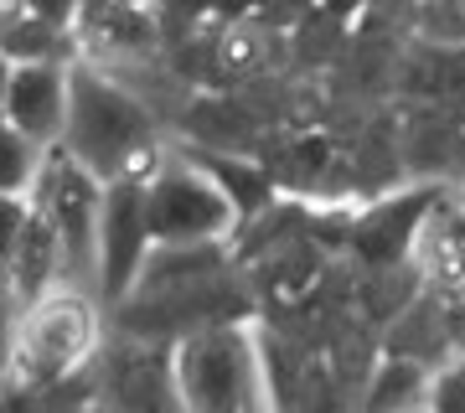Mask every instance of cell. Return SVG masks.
I'll list each match as a JSON object with an SVG mask.
<instances>
[{
  "instance_id": "obj_1",
  "label": "cell",
  "mask_w": 465,
  "mask_h": 413,
  "mask_svg": "<svg viewBox=\"0 0 465 413\" xmlns=\"http://www.w3.org/2000/svg\"><path fill=\"white\" fill-rule=\"evenodd\" d=\"M57 145L84 161L99 182L114 176H155L166 150L155 145V114L119 73L78 57L73 63V93H67V124Z\"/></svg>"
},
{
  "instance_id": "obj_2",
  "label": "cell",
  "mask_w": 465,
  "mask_h": 413,
  "mask_svg": "<svg viewBox=\"0 0 465 413\" xmlns=\"http://www.w3.org/2000/svg\"><path fill=\"white\" fill-rule=\"evenodd\" d=\"M104 315L84 284H52L47 295L21 305V320L11 315L5 336V378L21 393H52L57 382H73L78 372L99 362Z\"/></svg>"
},
{
  "instance_id": "obj_3",
  "label": "cell",
  "mask_w": 465,
  "mask_h": 413,
  "mask_svg": "<svg viewBox=\"0 0 465 413\" xmlns=\"http://www.w3.org/2000/svg\"><path fill=\"white\" fill-rule=\"evenodd\" d=\"M176 393L192 413H253L274 408L264 372V336L249 320L192 330L176 341Z\"/></svg>"
},
{
  "instance_id": "obj_4",
  "label": "cell",
  "mask_w": 465,
  "mask_h": 413,
  "mask_svg": "<svg viewBox=\"0 0 465 413\" xmlns=\"http://www.w3.org/2000/svg\"><path fill=\"white\" fill-rule=\"evenodd\" d=\"M150 222H155V243H232L243 228L232 197L192 150L161 155L150 176Z\"/></svg>"
},
{
  "instance_id": "obj_5",
  "label": "cell",
  "mask_w": 465,
  "mask_h": 413,
  "mask_svg": "<svg viewBox=\"0 0 465 413\" xmlns=\"http://www.w3.org/2000/svg\"><path fill=\"white\" fill-rule=\"evenodd\" d=\"M119 330H130L140 341H182L192 330L223 326V320H249L253 300L232 274L197 284H161V290H134L130 300L114 305Z\"/></svg>"
},
{
  "instance_id": "obj_6",
  "label": "cell",
  "mask_w": 465,
  "mask_h": 413,
  "mask_svg": "<svg viewBox=\"0 0 465 413\" xmlns=\"http://www.w3.org/2000/svg\"><path fill=\"white\" fill-rule=\"evenodd\" d=\"M32 197L42 202L63 232L67 253V284H99V222H104V182L84 161H73L63 145L47 150L42 176H36Z\"/></svg>"
},
{
  "instance_id": "obj_7",
  "label": "cell",
  "mask_w": 465,
  "mask_h": 413,
  "mask_svg": "<svg viewBox=\"0 0 465 413\" xmlns=\"http://www.w3.org/2000/svg\"><path fill=\"white\" fill-rule=\"evenodd\" d=\"M155 248L150 222V176H114L104 182V222H99V290L109 305L134 295Z\"/></svg>"
},
{
  "instance_id": "obj_8",
  "label": "cell",
  "mask_w": 465,
  "mask_h": 413,
  "mask_svg": "<svg viewBox=\"0 0 465 413\" xmlns=\"http://www.w3.org/2000/svg\"><path fill=\"white\" fill-rule=\"evenodd\" d=\"M440 182L409 186V192H382L367 207H351L347 222V253L362 269H399L414 264V238L424 228V212H430Z\"/></svg>"
},
{
  "instance_id": "obj_9",
  "label": "cell",
  "mask_w": 465,
  "mask_h": 413,
  "mask_svg": "<svg viewBox=\"0 0 465 413\" xmlns=\"http://www.w3.org/2000/svg\"><path fill=\"white\" fill-rule=\"evenodd\" d=\"M67 93H73V63H5L0 109L5 124L32 134L36 145H57L67 124Z\"/></svg>"
},
{
  "instance_id": "obj_10",
  "label": "cell",
  "mask_w": 465,
  "mask_h": 413,
  "mask_svg": "<svg viewBox=\"0 0 465 413\" xmlns=\"http://www.w3.org/2000/svg\"><path fill=\"white\" fill-rule=\"evenodd\" d=\"M414 269L424 290L445 300H465V197L440 186L414 238Z\"/></svg>"
},
{
  "instance_id": "obj_11",
  "label": "cell",
  "mask_w": 465,
  "mask_h": 413,
  "mask_svg": "<svg viewBox=\"0 0 465 413\" xmlns=\"http://www.w3.org/2000/svg\"><path fill=\"white\" fill-rule=\"evenodd\" d=\"M192 155L213 171L217 186L232 197V207H238V217H243V228H249V222H259V217L280 202V176H274V165L253 161L249 150H207V145H192ZM243 228H238V232H243Z\"/></svg>"
},
{
  "instance_id": "obj_12",
  "label": "cell",
  "mask_w": 465,
  "mask_h": 413,
  "mask_svg": "<svg viewBox=\"0 0 465 413\" xmlns=\"http://www.w3.org/2000/svg\"><path fill=\"white\" fill-rule=\"evenodd\" d=\"M382 347L399 351V357H419V362L440 367L450 357V315H445V295L434 290H419L409 305H403L393 320H388V336Z\"/></svg>"
},
{
  "instance_id": "obj_13",
  "label": "cell",
  "mask_w": 465,
  "mask_h": 413,
  "mask_svg": "<svg viewBox=\"0 0 465 413\" xmlns=\"http://www.w3.org/2000/svg\"><path fill=\"white\" fill-rule=\"evenodd\" d=\"M460 124L440 109V103H424L414 114V124H403V165L414 171V176H445L450 165H460Z\"/></svg>"
},
{
  "instance_id": "obj_14",
  "label": "cell",
  "mask_w": 465,
  "mask_h": 413,
  "mask_svg": "<svg viewBox=\"0 0 465 413\" xmlns=\"http://www.w3.org/2000/svg\"><path fill=\"white\" fill-rule=\"evenodd\" d=\"M430 388H434V367L419 362V357H399L388 351L372 372H367V393L362 408L382 413V408H430Z\"/></svg>"
},
{
  "instance_id": "obj_15",
  "label": "cell",
  "mask_w": 465,
  "mask_h": 413,
  "mask_svg": "<svg viewBox=\"0 0 465 413\" xmlns=\"http://www.w3.org/2000/svg\"><path fill=\"white\" fill-rule=\"evenodd\" d=\"M0 192L5 197H32L36 176H42V161H47V145H36L32 134H21L16 124L0 130Z\"/></svg>"
},
{
  "instance_id": "obj_16",
  "label": "cell",
  "mask_w": 465,
  "mask_h": 413,
  "mask_svg": "<svg viewBox=\"0 0 465 413\" xmlns=\"http://www.w3.org/2000/svg\"><path fill=\"white\" fill-rule=\"evenodd\" d=\"M430 408H440V413H465V362H460V367H434Z\"/></svg>"
},
{
  "instance_id": "obj_17",
  "label": "cell",
  "mask_w": 465,
  "mask_h": 413,
  "mask_svg": "<svg viewBox=\"0 0 465 413\" xmlns=\"http://www.w3.org/2000/svg\"><path fill=\"white\" fill-rule=\"evenodd\" d=\"M367 5H372V0H321V11H326V16H336V21H357L367 11Z\"/></svg>"
},
{
  "instance_id": "obj_18",
  "label": "cell",
  "mask_w": 465,
  "mask_h": 413,
  "mask_svg": "<svg viewBox=\"0 0 465 413\" xmlns=\"http://www.w3.org/2000/svg\"><path fill=\"white\" fill-rule=\"evenodd\" d=\"M84 5H130V11H150L155 0H84Z\"/></svg>"
}]
</instances>
